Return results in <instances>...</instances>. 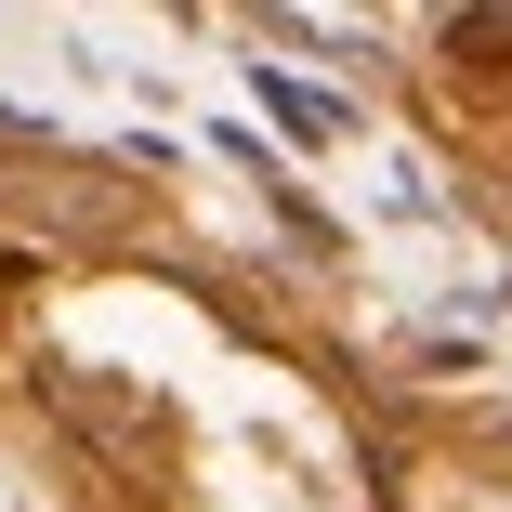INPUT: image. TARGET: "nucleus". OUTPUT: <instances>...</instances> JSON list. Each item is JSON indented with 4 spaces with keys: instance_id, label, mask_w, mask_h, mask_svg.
Listing matches in <instances>:
<instances>
[{
    "instance_id": "f257e3e1",
    "label": "nucleus",
    "mask_w": 512,
    "mask_h": 512,
    "mask_svg": "<svg viewBox=\"0 0 512 512\" xmlns=\"http://www.w3.org/2000/svg\"><path fill=\"white\" fill-rule=\"evenodd\" d=\"M447 53H512V14H460V27H447Z\"/></svg>"
}]
</instances>
